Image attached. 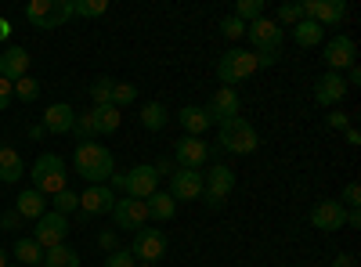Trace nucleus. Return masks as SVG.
<instances>
[{"mask_svg": "<svg viewBox=\"0 0 361 267\" xmlns=\"http://www.w3.org/2000/svg\"><path fill=\"white\" fill-rule=\"evenodd\" d=\"M73 134L76 141H98V130H94V120H90V112H76V123H73Z\"/></svg>", "mask_w": 361, "mask_h": 267, "instance_id": "nucleus-36", "label": "nucleus"}, {"mask_svg": "<svg viewBox=\"0 0 361 267\" xmlns=\"http://www.w3.org/2000/svg\"><path fill=\"white\" fill-rule=\"evenodd\" d=\"M69 239V217L47 210L40 221H37V231H33V242L40 249H51V246H62Z\"/></svg>", "mask_w": 361, "mask_h": 267, "instance_id": "nucleus-9", "label": "nucleus"}, {"mask_svg": "<svg viewBox=\"0 0 361 267\" xmlns=\"http://www.w3.org/2000/svg\"><path fill=\"white\" fill-rule=\"evenodd\" d=\"M209 156H214V148H209L202 137H180L177 144H173V163H177V170H202L206 163H209Z\"/></svg>", "mask_w": 361, "mask_h": 267, "instance_id": "nucleus-7", "label": "nucleus"}, {"mask_svg": "<svg viewBox=\"0 0 361 267\" xmlns=\"http://www.w3.org/2000/svg\"><path fill=\"white\" fill-rule=\"evenodd\" d=\"M137 267H156V263H137Z\"/></svg>", "mask_w": 361, "mask_h": 267, "instance_id": "nucleus-54", "label": "nucleus"}, {"mask_svg": "<svg viewBox=\"0 0 361 267\" xmlns=\"http://www.w3.org/2000/svg\"><path fill=\"white\" fill-rule=\"evenodd\" d=\"M40 267H80V253H76L69 242H62V246H51V249H44Z\"/></svg>", "mask_w": 361, "mask_h": 267, "instance_id": "nucleus-28", "label": "nucleus"}, {"mask_svg": "<svg viewBox=\"0 0 361 267\" xmlns=\"http://www.w3.org/2000/svg\"><path fill=\"white\" fill-rule=\"evenodd\" d=\"M311 228H318V231H340V228H347V206L340 199H322L311 210Z\"/></svg>", "mask_w": 361, "mask_h": 267, "instance_id": "nucleus-15", "label": "nucleus"}, {"mask_svg": "<svg viewBox=\"0 0 361 267\" xmlns=\"http://www.w3.org/2000/svg\"><path fill=\"white\" fill-rule=\"evenodd\" d=\"M73 123H76V108L69 105V101H54V105H47L44 108V130H51V134H73Z\"/></svg>", "mask_w": 361, "mask_h": 267, "instance_id": "nucleus-20", "label": "nucleus"}, {"mask_svg": "<svg viewBox=\"0 0 361 267\" xmlns=\"http://www.w3.org/2000/svg\"><path fill=\"white\" fill-rule=\"evenodd\" d=\"M109 11V0H73V15L80 18H102Z\"/></svg>", "mask_w": 361, "mask_h": 267, "instance_id": "nucleus-32", "label": "nucleus"}, {"mask_svg": "<svg viewBox=\"0 0 361 267\" xmlns=\"http://www.w3.org/2000/svg\"><path fill=\"white\" fill-rule=\"evenodd\" d=\"M152 166H156V173H159V177H173V173H177V163H173V159H166V156H159Z\"/></svg>", "mask_w": 361, "mask_h": 267, "instance_id": "nucleus-45", "label": "nucleus"}, {"mask_svg": "<svg viewBox=\"0 0 361 267\" xmlns=\"http://www.w3.org/2000/svg\"><path fill=\"white\" fill-rule=\"evenodd\" d=\"M137 120H141L145 130H152V134L163 130V127H166V105H163V101H148V105H141Z\"/></svg>", "mask_w": 361, "mask_h": 267, "instance_id": "nucleus-29", "label": "nucleus"}, {"mask_svg": "<svg viewBox=\"0 0 361 267\" xmlns=\"http://www.w3.org/2000/svg\"><path fill=\"white\" fill-rule=\"evenodd\" d=\"M289 33H293V40H296L300 47H318V44H325V29H322L318 22H311V18L296 22Z\"/></svg>", "mask_w": 361, "mask_h": 267, "instance_id": "nucleus-27", "label": "nucleus"}, {"mask_svg": "<svg viewBox=\"0 0 361 267\" xmlns=\"http://www.w3.org/2000/svg\"><path fill=\"white\" fill-rule=\"evenodd\" d=\"M257 144H260V134L257 127L246 120V116H231V120L217 123V148L228 156H250L257 152Z\"/></svg>", "mask_w": 361, "mask_h": 267, "instance_id": "nucleus-2", "label": "nucleus"}, {"mask_svg": "<svg viewBox=\"0 0 361 267\" xmlns=\"http://www.w3.org/2000/svg\"><path fill=\"white\" fill-rule=\"evenodd\" d=\"M109 188L112 192H127V173H112L109 177Z\"/></svg>", "mask_w": 361, "mask_h": 267, "instance_id": "nucleus-49", "label": "nucleus"}, {"mask_svg": "<svg viewBox=\"0 0 361 267\" xmlns=\"http://www.w3.org/2000/svg\"><path fill=\"white\" fill-rule=\"evenodd\" d=\"M0 267H8V253L4 249H0Z\"/></svg>", "mask_w": 361, "mask_h": 267, "instance_id": "nucleus-53", "label": "nucleus"}, {"mask_svg": "<svg viewBox=\"0 0 361 267\" xmlns=\"http://www.w3.org/2000/svg\"><path fill=\"white\" fill-rule=\"evenodd\" d=\"M29 177H33V188L51 199L58 192H66L69 188V170H66V159L62 156H54V152H44L33 166H29Z\"/></svg>", "mask_w": 361, "mask_h": 267, "instance_id": "nucleus-3", "label": "nucleus"}, {"mask_svg": "<svg viewBox=\"0 0 361 267\" xmlns=\"http://www.w3.org/2000/svg\"><path fill=\"white\" fill-rule=\"evenodd\" d=\"M235 18L246 22V25L264 18V0H238V4H235Z\"/></svg>", "mask_w": 361, "mask_h": 267, "instance_id": "nucleus-34", "label": "nucleus"}, {"mask_svg": "<svg viewBox=\"0 0 361 267\" xmlns=\"http://www.w3.org/2000/svg\"><path fill=\"white\" fill-rule=\"evenodd\" d=\"M325 123L333 127V130H347V127H350V116H347L343 108H329V116H325Z\"/></svg>", "mask_w": 361, "mask_h": 267, "instance_id": "nucleus-41", "label": "nucleus"}, {"mask_svg": "<svg viewBox=\"0 0 361 267\" xmlns=\"http://www.w3.org/2000/svg\"><path fill=\"white\" fill-rule=\"evenodd\" d=\"M166 192L173 195V202H195V199H202V170H177L170 177Z\"/></svg>", "mask_w": 361, "mask_h": 267, "instance_id": "nucleus-17", "label": "nucleus"}, {"mask_svg": "<svg viewBox=\"0 0 361 267\" xmlns=\"http://www.w3.org/2000/svg\"><path fill=\"white\" fill-rule=\"evenodd\" d=\"M152 192H159V173H156L152 163H137L134 170H127V192H123V195L145 202Z\"/></svg>", "mask_w": 361, "mask_h": 267, "instance_id": "nucleus-13", "label": "nucleus"}, {"mask_svg": "<svg viewBox=\"0 0 361 267\" xmlns=\"http://www.w3.org/2000/svg\"><path fill=\"white\" fill-rule=\"evenodd\" d=\"M300 11H304V18L318 22L322 29H333L347 18V4L343 0H300Z\"/></svg>", "mask_w": 361, "mask_h": 267, "instance_id": "nucleus-10", "label": "nucleus"}, {"mask_svg": "<svg viewBox=\"0 0 361 267\" xmlns=\"http://www.w3.org/2000/svg\"><path fill=\"white\" fill-rule=\"evenodd\" d=\"M343 137H347V144H361V134H357L354 127H347V130H343Z\"/></svg>", "mask_w": 361, "mask_h": 267, "instance_id": "nucleus-50", "label": "nucleus"}, {"mask_svg": "<svg viewBox=\"0 0 361 267\" xmlns=\"http://www.w3.org/2000/svg\"><path fill=\"white\" fill-rule=\"evenodd\" d=\"M343 206H347V210H357V206H361V185L357 181H350L343 188Z\"/></svg>", "mask_w": 361, "mask_h": 267, "instance_id": "nucleus-42", "label": "nucleus"}, {"mask_svg": "<svg viewBox=\"0 0 361 267\" xmlns=\"http://www.w3.org/2000/svg\"><path fill=\"white\" fill-rule=\"evenodd\" d=\"M112 87H116V80H109V76L90 83V98H94V105H109L112 101Z\"/></svg>", "mask_w": 361, "mask_h": 267, "instance_id": "nucleus-37", "label": "nucleus"}, {"mask_svg": "<svg viewBox=\"0 0 361 267\" xmlns=\"http://www.w3.org/2000/svg\"><path fill=\"white\" fill-rule=\"evenodd\" d=\"M130 253H134V260H141V263L163 260V256H166V231H159V228H141V231H134Z\"/></svg>", "mask_w": 361, "mask_h": 267, "instance_id": "nucleus-8", "label": "nucleus"}, {"mask_svg": "<svg viewBox=\"0 0 361 267\" xmlns=\"http://www.w3.org/2000/svg\"><path fill=\"white\" fill-rule=\"evenodd\" d=\"M145 210H148V221H170L177 213V202L170 192H152L145 199Z\"/></svg>", "mask_w": 361, "mask_h": 267, "instance_id": "nucleus-25", "label": "nucleus"}, {"mask_svg": "<svg viewBox=\"0 0 361 267\" xmlns=\"http://www.w3.org/2000/svg\"><path fill=\"white\" fill-rule=\"evenodd\" d=\"M8 267H22V263H8Z\"/></svg>", "mask_w": 361, "mask_h": 267, "instance_id": "nucleus-55", "label": "nucleus"}, {"mask_svg": "<svg viewBox=\"0 0 361 267\" xmlns=\"http://www.w3.org/2000/svg\"><path fill=\"white\" fill-rule=\"evenodd\" d=\"M11 91H15V98H18V101H37V98H40V80L22 76L18 83H11Z\"/></svg>", "mask_w": 361, "mask_h": 267, "instance_id": "nucleus-35", "label": "nucleus"}, {"mask_svg": "<svg viewBox=\"0 0 361 267\" xmlns=\"http://www.w3.org/2000/svg\"><path fill=\"white\" fill-rule=\"evenodd\" d=\"M177 120H180V127L188 130V137H202L209 127H214V120H209L206 105H185V108L177 112Z\"/></svg>", "mask_w": 361, "mask_h": 267, "instance_id": "nucleus-22", "label": "nucleus"}, {"mask_svg": "<svg viewBox=\"0 0 361 267\" xmlns=\"http://www.w3.org/2000/svg\"><path fill=\"white\" fill-rule=\"evenodd\" d=\"M116 192L109 185H90L83 195H80V213L83 217H102V213H112V206H116Z\"/></svg>", "mask_w": 361, "mask_h": 267, "instance_id": "nucleus-18", "label": "nucleus"}, {"mask_svg": "<svg viewBox=\"0 0 361 267\" xmlns=\"http://www.w3.org/2000/svg\"><path fill=\"white\" fill-rule=\"evenodd\" d=\"M221 33H224L228 40H238V37H246V22H238L235 15H228V18L221 22Z\"/></svg>", "mask_w": 361, "mask_h": 267, "instance_id": "nucleus-40", "label": "nucleus"}, {"mask_svg": "<svg viewBox=\"0 0 361 267\" xmlns=\"http://www.w3.org/2000/svg\"><path fill=\"white\" fill-rule=\"evenodd\" d=\"M25 173V163H22V152H15V148L0 144V185H18Z\"/></svg>", "mask_w": 361, "mask_h": 267, "instance_id": "nucleus-24", "label": "nucleus"}, {"mask_svg": "<svg viewBox=\"0 0 361 267\" xmlns=\"http://www.w3.org/2000/svg\"><path fill=\"white\" fill-rule=\"evenodd\" d=\"M11 98H15V91H11V83L0 76V112H4L8 105H11Z\"/></svg>", "mask_w": 361, "mask_h": 267, "instance_id": "nucleus-46", "label": "nucleus"}, {"mask_svg": "<svg viewBox=\"0 0 361 267\" xmlns=\"http://www.w3.org/2000/svg\"><path fill=\"white\" fill-rule=\"evenodd\" d=\"M257 73V54L253 51H243V47H231L221 54V62H217V76L224 87H235V83H243Z\"/></svg>", "mask_w": 361, "mask_h": 267, "instance_id": "nucleus-6", "label": "nucleus"}, {"mask_svg": "<svg viewBox=\"0 0 361 267\" xmlns=\"http://www.w3.org/2000/svg\"><path fill=\"white\" fill-rule=\"evenodd\" d=\"M354 58H357V47H354V40L347 33H336V37L325 40V66H329V73L343 76V69L354 66Z\"/></svg>", "mask_w": 361, "mask_h": 267, "instance_id": "nucleus-12", "label": "nucleus"}, {"mask_svg": "<svg viewBox=\"0 0 361 267\" xmlns=\"http://www.w3.org/2000/svg\"><path fill=\"white\" fill-rule=\"evenodd\" d=\"M238 108H243V98L235 94V87H221V91L209 98V105H206V112H209V120H214V123L231 120V116H238Z\"/></svg>", "mask_w": 361, "mask_h": 267, "instance_id": "nucleus-19", "label": "nucleus"}, {"mask_svg": "<svg viewBox=\"0 0 361 267\" xmlns=\"http://www.w3.org/2000/svg\"><path fill=\"white\" fill-rule=\"evenodd\" d=\"M15 213H18L22 221H40V217L47 213V199H44L37 188H25V192L15 199Z\"/></svg>", "mask_w": 361, "mask_h": 267, "instance_id": "nucleus-23", "label": "nucleus"}, {"mask_svg": "<svg viewBox=\"0 0 361 267\" xmlns=\"http://www.w3.org/2000/svg\"><path fill=\"white\" fill-rule=\"evenodd\" d=\"M8 37H11V22L0 18V40H8Z\"/></svg>", "mask_w": 361, "mask_h": 267, "instance_id": "nucleus-52", "label": "nucleus"}, {"mask_svg": "<svg viewBox=\"0 0 361 267\" xmlns=\"http://www.w3.org/2000/svg\"><path fill=\"white\" fill-rule=\"evenodd\" d=\"M130 101H137V87L134 83H127V80H119L116 87H112V108H127Z\"/></svg>", "mask_w": 361, "mask_h": 267, "instance_id": "nucleus-33", "label": "nucleus"}, {"mask_svg": "<svg viewBox=\"0 0 361 267\" xmlns=\"http://www.w3.org/2000/svg\"><path fill=\"white\" fill-rule=\"evenodd\" d=\"M0 76H4L8 83H18L22 76H29V54H25V47H8L4 54H0Z\"/></svg>", "mask_w": 361, "mask_h": 267, "instance_id": "nucleus-21", "label": "nucleus"}, {"mask_svg": "<svg viewBox=\"0 0 361 267\" xmlns=\"http://www.w3.org/2000/svg\"><path fill=\"white\" fill-rule=\"evenodd\" d=\"M47 202H51V210H54V213H62V217L80 213V195L69 192V188H66V192H58V195H51Z\"/></svg>", "mask_w": 361, "mask_h": 267, "instance_id": "nucleus-31", "label": "nucleus"}, {"mask_svg": "<svg viewBox=\"0 0 361 267\" xmlns=\"http://www.w3.org/2000/svg\"><path fill=\"white\" fill-rule=\"evenodd\" d=\"M343 98H347V80L340 73H322L314 80V101L322 108H336Z\"/></svg>", "mask_w": 361, "mask_h": 267, "instance_id": "nucleus-16", "label": "nucleus"}, {"mask_svg": "<svg viewBox=\"0 0 361 267\" xmlns=\"http://www.w3.org/2000/svg\"><path fill=\"white\" fill-rule=\"evenodd\" d=\"M231 192H235V170L228 163H214L202 173V202L209 210H221Z\"/></svg>", "mask_w": 361, "mask_h": 267, "instance_id": "nucleus-4", "label": "nucleus"}, {"mask_svg": "<svg viewBox=\"0 0 361 267\" xmlns=\"http://www.w3.org/2000/svg\"><path fill=\"white\" fill-rule=\"evenodd\" d=\"M333 267H361V263L354 253H340V256H333Z\"/></svg>", "mask_w": 361, "mask_h": 267, "instance_id": "nucleus-48", "label": "nucleus"}, {"mask_svg": "<svg viewBox=\"0 0 361 267\" xmlns=\"http://www.w3.org/2000/svg\"><path fill=\"white\" fill-rule=\"evenodd\" d=\"M25 18L33 29H58L66 18H73V0H29Z\"/></svg>", "mask_w": 361, "mask_h": 267, "instance_id": "nucleus-5", "label": "nucleus"}, {"mask_svg": "<svg viewBox=\"0 0 361 267\" xmlns=\"http://www.w3.org/2000/svg\"><path fill=\"white\" fill-rule=\"evenodd\" d=\"M98 246H102L105 253H116V249H119V239H116V231H102V235H98Z\"/></svg>", "mask_w": 361, "mask_h": 267, "instance_id": "nucleus-44", "label": "nucleus"}, {"mask_svg": "<svg viewBox=\"0 0 361 267\" xmlns=\"http://www.w3.org/2000/svg\"><path fill=\"white\" fill-rule=\"evenodd\" d=\"M347 224L350 228H361V210H347Z\"/></svg>", "mask_w": 361, "mask_h": 267, "instance_id": "nucleus-51", "label": "nucleus"}, {"mask_svg": "<svg viewBox=\"0 0 361 267\" xmlns=\"http://www.w3.org/2000/svg\"><path fill=\"white\" fill-rule=\"evenodd\" d=\"M102 267H137V260H134V253L130 249H116V253H109L105 256V263Z\"/></svg>", "mask_w": 361, "mask_h": 267, "instance_id": "nucleus-39", "label": "nucleus"}, {"mask_svg": "<svg viewBox=\"0 0 361 267\" xmlns=\"http://www.w3.org/2000/svg\"><path fill=\"white\" fill-rule=\"evenodd\" d=\"M112 221L119 231H141L148 224V210H145V202H137L130 195H119L112 206Z\"/></svg>", "mask_w": 361, "mask_h": 267, "instance_id": "nucleus-11", "label": "nucleus"}, {"mask_svg": "<svg viewBox=\"0 0 361 267\" xmlns=\"http://www.w3.org/2000/svg\"><path fill=\"white\" fill-rule=\"evenodd\" d=\"M73 166L76 173L83 177L87 185H109V177L116 173V159L105 144L98 141H83L76 144V152H73Z\"/></svg>", "mask_w": 361, "mask_h": 267, "instance_id": "nucleus-1", "label": "nucleus"}, {"mask_svg": "<svg viewBox=\"0 0 361 267\" xmlns=\"http://www.w3.org/2000/svg\"><path fill=\"white\" fill-rule=\"evenodd\" d=\"M0 228H4V231H15V228H22V217L11 210V213H4V217H0Z\"/></svg>", "mask_w": 361, "mask_h": 267, "instance_id": "nucleus-47", "label": "nucleus"}, {"mask_svg": "<svg viewBox=\"0 0 361 267\" xmlns=\"http://www.w3.org/2000/svg\"><path fill=\"white\" fill-rule=\"evenodd\" d=\"M90 120H94V130L102 137V134H116L119 123H123V116H119V108H112V105H94L90 108Z\"/></svg>", "mask_w": 361, "mask_h": 267, "instance_id": "nucleus-26", "label": "nucleus"}, {"mask_svg": "<svg viewBox=\"0 0 361 267\" xmlns=\"http://www.w3.org/2000/svg\"><path fill=\"white\" fill-rule=\"evenodd\" d=\"M11 253H15V260H18L22 267H40V260H44V249L33 242V235H29V239H18Z\"/></svg>", "mask_w": 361, "mask_h": 267, "instance_id": "nucleus-30", "label": "nucleus"}, {"mask_svg": "<svg viewBox=\"0 0 361 267\" xmlns=\"http://www.w3.org/2000/svg\"><path fill=\"white\" fill-rule=\"evenodd\" d=\"M275 22H279V25H286V29H293L296 22H304V11H300V4H282Z\"/></svg>", "mask_w": 361, "mask_h": 267, "instance_id": "nucleus-38", "label": "nucleus"}, {"mask_svg": "<svg viewBox=\"0 0 361 267\" xmlns=\"http://www.w3.org/2000/svg\"><path fill=\"white\" fill-rule=\"evenodd\" d=\"M257 54V69H271L282 62V51H253Z\"/></svg>", "mask_w": 361, "mask_h": 267, "instance_id": "nucleus-43", "label": "nucleus"}, {"mask_svg": "<svg viewBox=\"0 0 361 267\" xmlns=\"http://www.w3.org/2000/svg\"><path fill=\"white\" fill-rule=\"evenodd\" d=\"M246 37L253 51H282V25L275 18H257L246 25Z\"/></svg>", "mask_w": 361, "mask_h": 267, "instance_id": "nucleus-14", "label": "nucleus"}]
</instances>
